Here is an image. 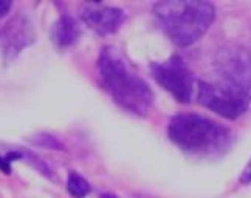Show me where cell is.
I'll list each match as a JSON object with an SVG mask.
<instances>
[{"instance_id":"1","label":"cell","mask_w":251,"mask_h":198,"mask_svg":"<svg viewBox=\"0 0 251 198\" xmlns=\"http://www.w3.org/2000/svg\"><path fill=\"white\" fill-rule=\"evenodd\" d=\"M158 26L178 46L196 44L216 19V8L203 0H168L153 5Z\"/></svg>"},{"instance_id":"2","label":"cell","mask_w":251,"mask_h":198,"mask_svg":"<svg viewBox=\"0 0 251 198\" xmlns=\"http://www.w3.org/2000/svg\"><path fill=\"white\" fill-rule=\"evenodd\" d=\"M98 68L104 87L120 106L135 115H146L152 109L153 93L113 46L102 48Z\"/></svg>"},{"instance_id":"3","label":"cell","mask_w":251,"mask_h":198,"mask_svg":"<svg viewBox=\"0 0 251 198\" xmlns=\"http://www.w3.org/2000/svg\"><path fill=\"white\" fill-rule=\"evenodd\" d=\"M169 138L185 152L196 155H216L231 143V132L205 116L181 113L174 116L168 127Z\"/></svg>"},{"instance_id":"4","label":"cell","mask_w":251,"mask_h":198,"mask_svg":"<svg viewBox=\"0 0 251 198\" xmlns=\"http://www.w3.org/2000/svg\"><path fill=\"white\" fill-rule=\"evenodd\" d=\"M197 99L208 110L226 119H237L248 110L250 91L229 86V84H209L201 81L197 87Z\"/></svg>"},{"instance_id":"5","label":"cell","mask_w":251,"mask_h":198,"mask_svg":"<svg viewBox=\"0 0 251 198\" xmlns=\"http://www.w3.org/2000/svg\"><path fill=\"white\" fill-rule=\"evenodd\" d=\"M212 65L225 84L245 91L251 90V51L247 46L236 42L222 45Z\"/></svg>"},{"instance_id":"6","label":"cell","mask_w":251,"mask_h":198,"mask_svg":"<svg viewBox=\"0 0 251 198\" xmlns=\"http://www.w3.org/2000/svg\"><path fill=\"white\" fill-rule=\"evenodd\" d=\"M152 76L163 88H166L178 102L191 101L194 90V79L178 56H172L165 62H153L151 65Z\"/></svg>"},{"instance_id":"7","label":"cell","mask_w":251,"mask_h":198,"mask_svg":"<svg viewBox=\"0 0 251 198\" xmlns=\"http://www.w3.org/2000/svg\"><path fill=\"white\" fill-rule=\"evenodd\" d=\"M81 19L95 33H98L100 36H107L120 28L121 22L124 21V13L120 8L90 2L81 8Z\"/></svg>"},{"instance_id":"8","label":"cell","mask_w":251,"mask_h":198,"mask_svg":"<svg viewBox=\"0 0 251 198\" xmlns=\"http://www.w3.org/2000/svg\"><path fill=\"white\" fill-rule=\"evenodd\" d=\"M31 31L30 25L24 19H16L9 22L6 30L2 33V42L5 45V51H8L11 56H16L25 45L31 42Z\"/></svg>"},{"instance_id":"9","label":"cell","mask_w":251,"mask_h":198,"mask_svg":"<svg viewBox=\"0 0 251 198\" xmlns=\"http://www.w3.org/2000/svg\"><path fill=\"white\" fill-rule=\"evenodd\" d=\"M81 34L79 25L72 16H62L53 28V39L59 46H69L78 41Z\"/></svg>"},{"instance_id":"10","label":"cell","mask_w":251,"mask_h":198,"mask_svg":"<svg viewBox=\"0 0 251 198\" xmlns=\"http://www.w3.org/2000/svg\"><path fill=\"white\" fill-rule=\"evenodd\" d=\"M67 189H69V192L75 198H84L87 194L90 192V184L87 183L79 174L70 172L69 180H67Z\"/></svg>"},{"instance_id":"11","label":"cell","mask_w":251,"mask_h":198,"mask_svg":"<svg viewBox=\"0 0 251 198\" xmlns=\"http://www.w3.org/2000/svg\"><path fill=\"white\" fill-rule=\"evenodd\" d=\"M36 144H39V146H44V147H47V149H57V150H61L62 149V144L57 141L54 136H51V135H45V133H42V135H39L37 138H34L33 139Z\"/></svg>"},{"instance_id":"12","label":"cell","mask_w":251,"mask_h":198,"mask_svg":"<svg viewBox=\"0 0 251 198\" xmlns=\"http://www.w3.org/2000/svg\"><path fill=\"white\" fill-rule=\"evenodd\" d=\"M9 163H11V158H9V155L6 156H0V169L2 171H5L6 174H9Z\"/></svg>"},{"instance_id":"13","label":"cell","mask_w":251,"mask_h":198,"mask_svg":"<svg viewBox=\"0 0 251 198\" xmlns=\"http://www.w3.org/2000/svg\"><path fill=\"white\" fill-rule=\"evenodd\" d=\"M9 8H11V2L9 0H0V17L5 16L9 11Z\"/></svg>"},{"instance_id":"14","label":"cell","mask_w":251,"mask_h":198,"mask_svg":"<svg viewBox=\"0 0 251 198\" xmlns=\"http://www.w3.org/2000/svg\"><path fill=\"white\" fill-rule=\"evenodd\" d=\"M101 198H118V197H115V195H110V194H102Z\"/></svg>"}]
</instances>
